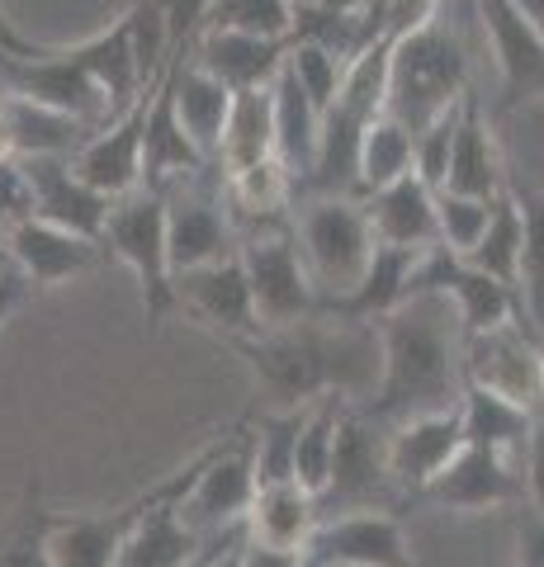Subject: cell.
I'll list each match as a JSON object with an SVG mask.
<instances>
[{
  "instance_id": "obj_1",
  "label": "cell",
  "mask_w": 544,
  "mask_h": 567,
  "mask_svg": "<svg viewBox=\"0 0 544 567\" xmlns=\"http://www.w3.org/2000/svg\"><path fill=\"white\" fill-rule=\"evenodd\" d=\"M379 383L360 402L374 425L454 406L464 393V327L445 293H412L379 322Z\"/></svg>"
},
{
  "instance_id": "obj_2",
  "label": "cell",
  "mask_w": 544,
  "mask_h": 567,
  "mask_svg": "<svg viewBox=\"0 0 544 567\" xmlns=\"http://www.w3.org/2000/svg\"><path fill=\"white\" fill-rule=\"evenodd\" d=\"M260 388L279 406H304L318 393L365 402L379 383V331L374 322H341L312 312L294 327L256 331L242 341Z\"/></svg>"
},
{
  "instance_id": "obj_3",
  "label": "cell",
  "mask_w": 544,
  "mask_h": 567,
  "mask_svg": "<svg viewBox=\"0 0 544 567\" xmlns=\"http://www.w3.org/2000/svg\"><path fill=\"white\" fill-rule=\"evenodd\" d=\"M464 91H469V52L460 33L441 24V14L389 43V100H383V114L402 118L412 133L427 128L435 114L454 110Z\"/></svg>"
},
{
  "instance_id": "obj_4",
  "label": "cell",
  "mask_w": 544,
  "mask_h": 567,
  "mask_svg": "<svg viewBox=\"0 0 544 567\" xmlns=\"http://www.w3.org/2000/svg\"><path fill=\"white\" fill-rule=\"evenodd\" d=\"M289 227L322 303L356 289L374 256V227L370 213H365V199H356V194H298Z\"/></svg>"
},
{
  "instance_id": "obj_5",
  "label": "cell",
  "mask_w": 544,
  "mask_h": 567,
  "mask_svg": "<svg viewBox=\"0 0 544 567\" xmlns=\"http://www.w3.org/2000/svg\"><path fill=\"white\" fill-rule=\"evenodd\" d=\"M104 256L129 265L137 289H143L147 322L162 327L175 312V289H171V256H166V194L152 185H137L133 194L110 204L100 233Z\"/></svg>"
},
{
  "instance_id": "obj_6",
  "label": "cell",
  "mask_w": 544,
  "mask_h": 567,
  "mask_svg": "<svg viewBox=\"0 0 544 567\" xmlns=\"http://www.w3.org/2000/svg\"><path fill=\"white\" fill-rule=\"evenodd\" d=\"M237 256H242V270H247V284H252L260 331L294 327V322H304V317L318 312L322 293L308 275V260L298 251L289 218L266 223V227H247L237 241Z\"/></svg>"
},
{
  "instance_id": "obj_7",
  "label": "cell",
  "mask_w": 544,
  "mask_h": 567,
  "mask_svg": "<svg viewBox=\"0 0 544 567\" xmlns=\"http://www.w3.org/2000/svg\"><path fill=\"white\" fill-rule=\"evenodd\" d=\"M0 85L10 95H24V100H39L52 104L62 114H76L85 123H110L114 118V104L110 95L91 81L72 48H39V43H20V48H0Z\"/></svg>"
},
{
  "instance_id": "obj_8",
  "label": "cell",
  "mask_w": 544,
  "mask_h": 567,
  "mask_svg": "<svg viewBox=\"0 0 544 567\" xmlns=\"http://www.w3.org/2000/svg\"><path fill=\"white\" fill-rule=\"evenodd\" d=\"M256 496V468H252V440L237 435L227 445H214L204 450L195 477H189L185 496L175 502L181 520L195 529V535L214 539V535H227L247 520V506Z\"/></svg>"
},
{
  "instance_id": "obj_9",
  "label": "cell",
  "mask_w": 544,
  "mask_h": 567,
  "mask_svg": "<svg viewBox=\"0 0 544 567\" xmlns=\"http://www.w3.org/2000/svg\"><path fill=\"white\" fill-rule=\"evenodd\" d=\"M199 458H195V464H185L181 473H171L166 483H156L147 492V506H143V516L133 520L124 544H119L114 567H195L208 554V544H214L218 535L214 539L195 535V529L181 520V511H175V502L185 496L189 477H195V468H199Z\"/></svg>"
},
{
  "instance_id": "obj_10",
  "label": "cell",
  "mask_w": 544,
  "mask_h": 567,
  "mask_svg": "<svg viewBox=\"0 0 544 567\" xmlns=\"http://www.w3.org/2000/svg\"><path fill=\"white\" fill-rule=\"evenodd\" d=\"M166 194V256H171V275L195 270V265H214L223 256H237V223L233 208H227L223 194H214L208 185L181 181L162 189Z\"/></svg>"
},
{
  "instance_id": "obj_11",
  "label": "cell",
  "mask_w": 544,
  "mask_h": 567,
  "mask_svg": "<svg viewBox=\"0 0 544 567\" xmlns=\"http://www.w3.org/2000/svg\"><path fill=\"white\" fill-rule=\"evenodd\" d=\"M171 289H175V312L195 317L199 327L227 336V341L242 346L260 331L242 256H223L214 265H195V270L171 275Z\"/></svg>"
},
{
  "instance_id": "obj_12",
  "label": "cell",
  "mask_w": 544,
  "mask_h": 567,
  "mask_svg": "<svg viewBox=\"0 0 544 567\" xmlns=\"http://www.w3.org/2000/svg\"><path fill=\"white\" fill-rule=\"evenodd\" d=\"M473 10L497 66V114L544 100V39L521 20L512 0H473Z\"/></svg>"
},
{
  "instance_id": "obj_13",
  "label": "cell",
  "mask_w": 544,
  "mask_h": 567,
  "mask_svg": "<svg viewBox=\"0 0 544 567\" xmlns=\"http://www.w3.org/2000/svg\"><path fill=\"white\" fill-rule=\"evenodd\" d=\"M464 383L540 412V336L525 322L464 336Z\"/></svg>"
},
{
  "instance_id": "obj_14",
  "label": "cell",
  "mask_w": 544,
  "mask_h": 567,
  "mask_svg": "<svg viewBox=\"0 0 544 567\" xmlns=\"http://www.w3.org/2000/svg\"><path fill=\"white\" fill-rule=\"evenodd\" d=\"M308 563H337V567H417L402 520L379 506L341 511L331 520H318L308 539Z\"/></svg>"
},
{
  "instance_id": "obj_15",
  "label": "cell",
  "mask_w": 544,
  "mask_h": 567,
  "mask_svg": "<svg viewBox=\"0 0 544 567\" xmlns=\"http://www.w3.org/2000/svg\"><path fill=\"white\" fill-rule=\"evenodd\" d=\"M464 450V425H460V402L441 406V412H421L398 421L383 435V464H389V483L402 496H421L427 483L441 473L454 454Z\"/></svg>"
},
{
  "instance_id": "obj_16",
  "label": "cell",
  "mask_w": 544,
  "mask_h": 567,
  "mask_svg": "<svg viewBox=\"0 0 544 567\" xmlns=\"http://www.w3.org/2000/svg\"><path fill=\"white\" fill-rule=\"evenodd\" d=\"M156 85V81H152ZM147 100L152 91H143L124 114H114L110 123L85 137V147L72 156L76 175L91 189H100L104 199H124L143 185V133H147Z\"/></svg>"
},
{
  "instance_id": "obj_17",
  "label": "cell",
  "mask_w": 544,
  "mask_h": 567,
  "mask_svg": "<svg viewBox=\"0 0 544 567\" xmlns=\"http://www.w3.org/2000/svg\"><path fill=\"white\" fill-rule=\"evenodd\" d=\"M383 487H393L389 464H383V435H379V425L350 402L337 425V450H331V473H327L318 506L337 502L341 511H360V506H374Z\"/></svg>"
},
{
  "instance_id": "obj_18",
  "label": "cell",
  "mask_w": 544,
  "mask_h": 567,
  "mask_svg": "<svg viewBox=\"0 0 544 567\" xmlns=\"http://www.w3.org/2000/svg\"><path fill=\"white\" fill-rule=\"evenodd\" d=\"M521 496H525V487H521L516 458L493 454V450H479V445H464L427 483L421 502H435L441 511H464V516H473V511L512 506V502H521Z\"/></svg>"
},
{
  "instance_id": "obj_19",
  "label": "cell",
  "mask_w": 544,
  "mask_h": 567,
  "mask_svg": "<svg viewBox=\"0 0 544 567\" xmlns=\"http://www.w3.org/2000/svg\"><path fill=\"white\" fill-rule=\"evenodd\" d=\"M29 189H33V218H43L52 227H66L76 237L100 241L104 218H110V204L100 189H91L76 175L72 156H20Z\"/></svg>"
},
{
  "instance_id": "obj_20",
  "label": "cell",
  "mask_w": 544,
  "mask_h": 567,
  "mask_svg": "<svg viewBox=\"0 0 544 567\" xmlns=\"http://www.w3.org/2000/svg\"><path fill=\"white\" fill-rule=\"evenodd\" d=\"M6 256L29 279V289H58L66 279L91 275L104 260V246L66 233V227H52L43 218H29L6 233Z\"/></svg>"
},
{
  "instance_id": "obj_21",
  "label": "cell",
  "mask_w": 544,
  "mask_h": 567,
  "mask_svg": "<svg viewBox=\"0 0 544 567\" xmlns=\"http://www.w3.org/2000/svg\"><path fill=\"white\" fill-rule=\"evenodd\" d=\"M512 185L502 162V142L493 128V114L483 110V100L464 91L460 100V123H454V147H450V166H445V185L454 194H479V199H497Z\"/></svg>"
},
{
  "instance_id": "obj_22",
  "label": "cell",
  "mask_w": 544,
  "mask_h": 567,
  "mask_svg": "<svg viewBox=\"0 0 544 567\" xmlns=\"http://www.w3.org/2000/svg\"><path fill=\"white\" fill-rule=\"evenodd\" d=\"M289 39H260V33H242V29H199L195 58L208 76H218L227 91H256V85H270L275 71L285 66Z\"/></svg>"
},
{
  "instance_id": "obj_23",
  "label": "cell",
  "mask_w": 544,
  "mask_h": 567,
  "mask_svg": "<svg viewBox=\"0 0 544 567\" xmlns=\"http://www.w3.org/2000/svg\"><path fill=\"white\" fill-rule=\"evenodd\" d=\"M365 213H370V227H374L379 246L427 251V246L441 241V233H435V189L412 171L393 185L365 194Z\"/></svg>"
},
{
  "instance_id": "obj_24",
  "label": "cell",
  "mask_w": 544,
  "mask_h": 567,
  "mask_svg": "<svg viewBox=\"0 0 544 567\" xmlns=\"http://www.w3.org/2000/svg\"><path fill=\"white\" fill-rule=\"evenodd\" d=\"M147 496L110 511V516H66L48 520V563L52 567H114V554L133 520L143 516Z\"/></svg>"
},
{
  "instance_id": "obj_25",
  "label": "cell",
  "mask_w": 544,
  "mask_h": 567,
  "mask_svg": "<svg viewBox=\"0 0 544 567\" xmlns=\"http://www.w3.org/2000/svg\"><path fill=\"white\" fill-rule=\"evenodd\" d=\"M318 520H322V506L312 492H304L298 483H266V487H256L242 529H247V539H256V544L308 554V539H312V529H318Z\"/></svg>"
},
{
  "instance_id": "obj_26",
  "label": "cell",
  "mask_w": 544,
  "mask_h": 567,
  "mask_svg": "<svg viewBox=\"0 0 544 567\" xmlns=\"http://www.w3.org/2000/svg\"><path fill=\"white\" fill-rule=\"evenodd\" d=\"M421 251H402V246H379L374 241V256L365 265L360 284L341 298H331L318 312L327 317H341V322H379L383 312H393L402 298L412 289V265Z\"/></svg>"
},
{
  "instance_id": "obj_27",
  "label": "cell",
  "mask_w": 544,
  "mask_h": 567,
  "mask_svg": "<svg viewBox=\"0 0 544 567\" xmlns=\"http://www.w3.org/2000/svg\"><path fill=\"white\" fill-rule=\"evenodd\" d=\"M0 110H6V123H10V156H76L85 147V137L95 133V123L10 91L0 95Z\"/></svg>"
},
{
  "instance_id": "obj_28",
  "label": "cell",
  "mask_w": 544,
  "mask_h": 567,
  "mask_svg": "<svg viewBox=\"0 0 544 567\" xmlns=\"http://www.w3.org/2000/svg\"><path fill=\"white\" fill-rule=\"evenodd\" d=\"M72 58L91 71V81L110 95L114 114H124L129 104L152 91V81H143V66H137V52H133V33H129V14H119L110 29L91 33L85 43L72 48Z\"/></svg>"
},
{
  "instance_id": "obj_29",
  "label": "cell",
  "mask_w": 544,
  "mask_h": 567,
  "mask_svg": "<svg viewBox=\"0 0 544 567\" xmlns=\"http://www.w3.org/2000/svg\"><path fill=\"white\" fill-rule=\"evenodd\" d=\"M270 110H275V156L294 175V185L308 175L312 156H318V133H322V110L304 95L289 66L275 71L270 81Z\"/></svg>"
},
{
  "instance_id": "obj_30",
  "label": "cell",
  "mask_w": 544,
  "mask_h": 567,
  "mask_svg": "<svg viewBox=\"0 0 544 567\" xmlns=\"http://www.w3.org/2000/svg\"><path fill=\"white\" fill-rule=\"evenodd\" d=\"M531 421H535L531 406H521V402L502 398V393H487V388L464 383V393H460L464 445H479V450H493V454H506V458H521L525 435H531Z\"/></svg>"
},
{
  "instance_id": "obj_31",
  "label": "cell",
  "mask_w": 544,
  "mask_h": 567,
  "mask_svg": "<svg viewBox=\"0 0 544 567\" xmlns=\"http://www.w3.org/2000/svg\"><path fill=\"white\" fill-rule=\"evenodd\" d=\"M270 156H275L270 85H256V91H233V110H227L214 166L223 175H233V171H247L256 162H270Z\"/></svg>"
},
{
  "instance_id": "obj_32",
  "label": "cell",
  "mask_w": 544,
  "mask_h": 567,
  "mask_svg": "<svg viewBox=\"0 0 544 567\" xmlns=\"http://www.w3.org/2000/svg\"><path fill=\"white\" fill-rule=\"evenodd\" d=\"M350 398L341 393H318L298 412V440H294V483L322 496L327 473H331V450H337V425L346 416Z\"/></svg>"
},
{
  "instance_id": "obj_33",
  "label": "cell",
  "mask_w": 544,
  "mask_h": 567,
  "mask_svg": "<svg viewBox=\"0 0 544 567\" xmlns=\"http://www.w3.org/2000/svg\"><path fill=\"white\" fill-rule=\"evenodd\" d=\"M512 199L521 208V284H516L521 322H531V331L540 336V322H544V189L512 181Z\"/></svg>"
},
{
  "instance_id": "obj_34",
  "label": "cell",
  "mask_w": 544,
  "mask_h": 567,
  "mask_svg": "<svg viewBox=\"0 0 544 567\" xmlns=\"http://www.w3.org/2000/svg\"><path fill=\"white\" fill-rule=\"evenodd\" d=\"M412 171V128L393 114H379L370 118V128L360 137V199L374 194L383 185L402 181Z\"/></svg>"
},
{
  "instance_id": "obj_35",
  "label": "cell",
  "mask_w": 544,
  "mask_h": 567,
  "mask_svg": "<svg viewBox=\"0 0 544 567\" xmlns=\"http://www.w3.org/2000/svg\"><path fill=\"white\" fill-rule=\"evenodd\" d=\"M464 260L473 265V270L512 284V289L521 284V208L512 199V185H506V194L493 204V218H487L483 237L473 241V251Z\"/></svg>"
},
{
  "instance_id": "obj_36",
  "label": "cell",
  "mask_w": 544,
  "mask_h": 567,
  "mask_svg": "<svg viewBox=\"0 0 544 567\" xmlns=\"http://www.w3.org/2000/svg\"><path fill=\"white\" fill-rule=\"evenodd\" d=\"M298 412H304V406H275V412H270V416H260V425L247 435V440H252L256 487H266V483H294Z\"/></svg>"
},
{
  "instance_id": "obj_37",
  "label": "cell",
  "mask_w": 544,
  "mask_h": 567,
  "mask_svg": "<svg viewBox=\"0 0 544 567\" xmlns=\"http://www.w3.org/2000/svg\"><path fill=\"white\" fill-rule=\"evenodd\" d=\"M298 0H214L204 29H242L260 39H289Z\"/></svg>"
},
{
  "instance_id": "obj_38",
  "label": "cell",
  "mask_w": 544,
  "mask_h": 567,
  "mask_svg": "<svg viewBox=\"0 0 544 567\" xmlns=\"http://www.w3.org/2000/svg\"><path fill=\"white\" fill-rule=\"evenodd\" d=\"M497 199H502V194H497ZM497 199L435 189V233H441V246H450L454 256H469L473 241L483 237L487 218H493V204H497Z\"/></svg>"
},
{
  "instance_id": "obj_39",
  "label": "cell",
  "mask_w": 544,
  "mask_h": 567,
  "mask_svg": "<svg viewBox=\"0 0 544 567\" xmlns=\"http://www.w3.org/2000/svg\"><path fill=\"white\" fill-rule=\"evenodd\" d=\"M285 66L294 71V81L304 85V95L318 104L327 114V104L337 100L341 91V76H346V62L337 52H327L322 43H308V39H289V52H285Z\"/></svg>"
},
{
  "instance_id": "obj_40",
  "label": "cell",
  "mask_w": 544,
  "mask_h": 567,
  "mask_svg": "<svg viewBox=\"0 0 544 567\" xmlns=\"http://www.w3.org/2000/svg\"><path fill=\"white\" fill-rule=\"evenodd\" d=\"M48 520L52 516L39 511V487H29L20 516L0 535V567H52L48 563Z\"/></svg>"
},
{
  "instance_id": "obj_41",
  "label": "cell",
  "mask_w": 544,
  "mask_h": 567,
  "mask_svg": "<svg viewBox=\"0 0 544 567\" xmlns=\"http://www.w3.org/2000/svg\"><path fill=\"white\" fill-rule=\"evenodd\" d=\"M124 14H129V33H133V52H137V66H143V81H156L171 62L166 6L162 0H133Z\"/></svg>"
},
{
  "instance_id": "obj_42",
  "label": "cell",
  "mask_w": 544,
  "mask_h": 567,
  "mask_svg": "<svg viewBox=\"0 0 544 567\" xmlns=\"http://www.w3.org/2000/svg\"><path fill=\"white\" fill-rule=\"evenodd\" d=\"M454 123H460V104L445 114H435L427 128L412 133V175H421L431 189L445 185V166H450V147H454Z\"/></svg>"
},
{
  "instance_id": "obj_43",
  "label": "cell",
  "mask_w": 544,
  "mask_h": 567,
  "mask_svg": "<svg viewBox=\"0 0 544 567\" xmlns=\"http://www.w3.org/2000/svg\"><path fill=\"white\" fill-rule=\"evenodd\" d=\"M33 218V189L20 156H0V233Z\"/></svg>"
},
{
  "instance_id": "obj_44",
  "label": "cell",
  "mask_w": 544,
  "mask_h": 567,
  "mask_svg": "<svg viewBox=\"0 0 544 567\" xmlns=\"http://www.w3.org/2000/svg\"><path fill=\"white\" fill-rule=\"evenodd\" d=\"M521 487L531 496V511L544 516V406L531 421V435H525V450H521Z\"/></svg>"
},
{
  "instance_id": "obj_45",
  "label": "cell",
  "mask_w": 544,
  "mask_h": 567,
  "mask_svg": "<svg viewBox=\"0 0 544 567\" xmlns=\"http://www.w3.org/2000/svg\"><path fill=\"white\" fill-rule=\"evenodd\" d=\"M166 6V29H171V52L175 48H195L199 29L208 20V6L214 0H162Z\"/></svg>"
},
{
  "instance_id": "obj_46",
  "label": "cell",
  "mask_w": 544,
  "mask_h": 567,
  "mask_svg": "<svg viewBox=\"0 0 544 567\" xmlns=\"http://www.w3.org/2000/svg\"><path fill=\"white\" fill-rule=\"evenodd\" d=\"M242 567H308V554H298V548H270V544L242 539Z\"/></svg>"
},
{
  "instance_id": "obj_47",
  "label": "cell",
  "mask_w": 544,
  "mask_h": 567,
  "mask_svg": "<svg viewBox=\"0 0 544 567\" xmlns=\"http://www.w3.org/2000/svg\"><path fill=\"white\" fill-rule=\"evenodd\" d=\"M24 298H29V279L14 270V265H6V270H0V331H6L10 317L24 308Z\"/></svg>"
},
{
  "instance_id": "obj_48",
  "label": "cell",
  "mask_w": 544,
  "mask_h": 567,
  "mask_svg": "<svg viewBox=\"0 0 544 567\" xmlns=\"http://www.w3.org/2000/svg\"><path fill=\"white\" fill-rule=\"evenodd\" d=\"M242 539H247V529H227V535H218L214 544H208V554L195 563V567H242Z\"/></svg>"
},
{
  "instance_id": "obj_49",
  "label": "cell",
  "mask_w": 544,
  "mask_h": 567,
  "mask_svg": "<svg viewBox=\"0 0 544 567\" xmlns=\"http://www.w3.org/2000/svg\"><path fill=\"white\" fill-rule=\"evenodd\" d=\"M521 567H544V516L531 511V520L521 525Z\"/></svg>"
},
{
  "instance_id": "obj_50",
  "label": "cell",
  "mask_w": 544,
  "mask_h": 567,
  "mask_svg": "<svg viewBox=\"0 0 544 567\" xmlns=\"http://www.w3.org/2000/svg\"><path fill=\"white\" fill-rule=\"evenodd\" d=\"M512 6H516L521 20L531 24V29L540 33V39H544V0H512Z\"/></svg>"
},
{
  "instance_id": "obj_51",
  "label": "cell",
  "mask_w": 544,
  "mask_h": 567,
  "mask_svg": "<svg viewBox=\"0 0 544 567\" xmlns=\"http://www.w3.org/2000/svg\"><path fill=\"white\" fill-rule=\"evenodd\" d=\"M20 43H24V33L6 20V10H0V48H20Z\"/></svg>"
},
{
  "instance_id": "obj_52",
  "label": "cell",
  "mask_w": 544,
  "mask_h": 567,
  "mask_svg": "<svg viewBox=\"0 0 544 567\" xmlns=\"http://www.w3.org/2000/svg\"><path fill=\"white\" fill-rule=\"evenodd\" d=\"M312 6H331V10H360V6H370V0H312Z\"/></svg>"
},
{
  "instance_id": "obj_53",
  "label": "cell",
  "mask_w": 544,
  "mask_h": 567,
  "mask_svg": "<svg viewBox=\"0 0 544 567\" xmlns=\"http://www.w3.org/2000/svg\"><path fill=\"white\" fill-rule=\"evenodd\" d=\"M0 156H10V123H6V110H0Z\"/></svg>"
},
{
  "instance_id": "obj_54",
  "label": "cell",
  "mask_w": 544,
  "mask_h": 567,
  "mask_svg": "<svg viewBox=\"0 0 544 567\" xmlns=\"http://www.w3.org/2000/svg\"><path fill=\"white\" fill-rule=\"evenodd\" d=\"M540 406H544V336H540Z\"/></svg>"
},
{
  "instance_id": "obj_55",
  "label": "cell",
  "mask_w": 544,
  "mask_h": 567,
  "mask_svg": "<svg viewBox=\"0 0 544 567\" xmlns=\"http://www.w3.org/2000/svg\"><path fill=\"white\" fill-rule=\"evenodd\" d=\"M0 256H6V233H0Z\"/></svg>"
},
{
  "instance_id": "obj_56",
  "label": "cell",
  "mask_w": 544,
  "mask_h": 567,
  "mask_svg": "<svg viewBox=\"0 0 544 567\" xmlns=\"http://www.w3.org/2000/svg\"><path fill=\"white\" fill-rule=\"evenodd\" d=\"M308 567H337V563H308Z\"/></svg>"
},
{
  "instance_id": "obj_57",
  "label": "cell",
  "mask_w": 544,
  "mask_h": 567,
  "mask_svg": "<svg viewBox=\"0 0 544 567\" xmlns=\"http://www.w3.org/2000/svg\"><path fill=\"white\" fill-rule=\"evenodd\" d=\"M6 265H10V256H0V270H6Z\"/></svg>"
},
{
  "instance_id": "obj_58",
  "label": "cell",
  "mask_w": 544,
  "mask_h": 567,
  "mask_svg": "<svg viewBox=\"0 0 544 567\" xmlns=\"http://www.w3.org/2000/svg\"><path fill=\"white\" fill-rule=\"evenodd\" d=\"M540 336H544V322H540Z\"/></svg>"
}]
</instances>
